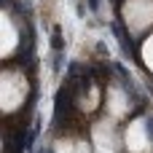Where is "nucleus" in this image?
Returning a JSON list of instances; mask_svg holds the SVG:
<instances>
[{"instance_id":"nucleus-1","label":"nucleus","mask_w":153,"mask_h":153,"mask_svg":"<svg viewBox=\"0 0 153 153\" xmlns=\"http://www.w3.org/2000/svg\"><path fill=\"white\" fill-rule=\"evenodd\" d=\"M51 48H54V54L65 51V40H62V30L59 27H54V32H51Z\"/></svg>"}]
</instances>
